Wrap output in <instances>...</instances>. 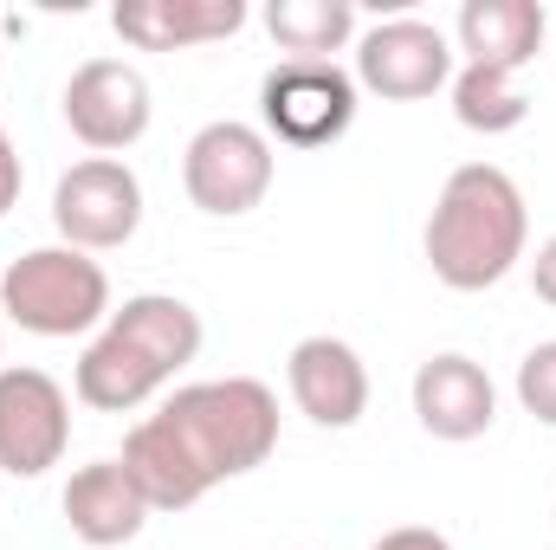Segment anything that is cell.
<instances>
[{"mask_svg":"<svg viewBox=\"0 0 556 550\" xmlns=\"http://www.w3.org/2000/svg\"><path fill=\"white\" fill-rule=\"evenodd\" d=\"M260 117L266 137L324 149L356 124V72H343L337 59H278L260 85Z\"/></svg>","mask_w":556,"mask_h":550,"instance_id":"obj_5","label":"cell"},{"mask_svg":"<svg viewBox=\"0 0 556 550\" xmlns=\"http://www.w3.org/2000/svg\"><path fill=\"white\" fill-rule=\"evenodd\" d=\"M20 182H26V168H20V149H13V137L0 130V221L20 208Z\"/></svg>","mask_w":556,"mask_h":550,"instance_id":"obj_20","label":"cell"},{"mask_svg":"<svg viewBox=\"0 0 556 550\" xmlns=\"http://www.w3.org/2000/svg\"><path fill=\"white\" fill-rule=\"evenodd\" d=\"M65 447H72V396L33 363H7L0 370V473L39 479L65 460Z\"/></svg>","mask_w":556,"mask_h":550,"instance_id":"obj_7","label":"cell"},{"mask_svg":"<svg viewBox=\"0 0 556 550\" xmlns=\"http://www.w3.org/2000/svg\"><path fill=\"white\" fill-rule=\"evenodd\" d=\"M266 26L291 59H330L356 39V7L350 0H273Z\"/></svg>","mask_w":556,"mask_h":550,"instance_id":"obj_17","label":"cell"},{"mask_svg":"<svg viewBox=\"0 0 556 550\" xmlns=\"http://www.w3.org/2000/svg\"><path fill=\"white\" fill-rule=\"evenodd\" d=\"M52 227L78 253H111L142 227V182L117 155H85L52 188Z\"/></svg>","mask_w":556,"mask_h":550,"instance_id":"obj_6","label":"cell"},{"mask_svg":"<svg viewBox=\"0 0 556 550\" xmlns=\"http://www.w3.org/2000/svg\"><path fill=\"white\" fill-rule=\"evenodd\" d=\"M65 124H72V137L85 142V149H98V155H117V149H130L142 142L149 130V78H142L130 59H85L72 78H65Z\"/></svg>","mask_w":556,"mask_h":550,"instance_id":"obj_9","label":"cell"},{"mask_svg":"<svg viewBox=\"0 0 556 550\" xmlns=\"http://www.w3.org/2000/svg\"><path fill=\"white\" fill-rule=\"evenodd\" d=\"M453 33H459L466 65H485V72H511L518 78L538 59L551 20H544L538 0H466Z\"/></svg>","mask_w":556,"mask_h":550,"instance_id":"obj_14","label":"cell"},{"mask_svg":"<svg viewBox=\"0 0 556 550\" xmlns=\"http://www.w3.org/2000/svg\"><path fill=\"white\" fill-rule=\"evenodd\" d=\"M162 383H168V376L142 357L137 343H124L117 330H98V337L85 343V357H78V376H72L78 402H85V409H98V414L142 409Z\"/></svg>","mask_w":556,"mask_h":550,"instance_id":"obj_16","label":"cell"},{"mask_svg":"<svg viewBox=\"0 0 556 550\" xmlns=\"http://www.w3.org/2000/svg\"><path fill=\"white\" fill-rule=\"evenodd\" d=\"M111 26L142 52H181V46L233 39L247 26V0H117Z\"/></svg>","mask_w":556,"mask_h":550,"instance_id":"obj_13","label":"cell"},{"mask_svg":"<svg viewBox=\"0 0 556 550\" xmlns=\"http://www.w3.org/2000/svg\"><path fill=\"white\" fill-rule=\"evenodd\" d=\"M285 383H291L298 414L317 421V427H330V434H343V427H356L369 414V370H363V357L343 337H304V343H291Z\"/></svg>","mask_w":556,"mask_h":550,"instance_id":"obj_10","label":"cell"},{"mask_svg":"<svg viewBox=\"0 0 556 550\" xmlns=\"http://www.w3.org/2000/svg\"><path fill=\"white\" fill-rule=\"evenodd\" d=\"M531 291H538L544 304H556V234L538 247V260H531Z\"/></svg>","mask_w":556,"mask_h":550,"instance_id":"obj_22","label":"cell"},{"mask_svg":"<svg viewBox=\"0 0 556 550\" xmlns=\"http://www.w3.org/2000/svg\"><path fill=\"white\" fill-rule=\"evenodd\" d=\"M278 447V396L253 376L188 383L124 434V473L137 479L149 512H188L220 479L266 466Z\"/></svg>","mask_w":556,"mask_h":550,"instance_id":"obj_1","label":"cell"},{"mask_svg":"<svg viewBox=\"0 0 556 550\" xmlns=\"http://www.w3.org/2000/svg\"><path fill=\"white\" fill-rule=\"evenodd\" d=\"M525 111H531V98L518 91L511 72H485V65L453 72V117H459L466 130H479V137H505V130L525 124Z\"/></svg>","mask_w":556,"mask_h":550,"instance_id":"obj_18","label":"cell"},{"mask_svg":"<svg viewBox=\"0 0 556 550\" xmlns=\"http://www.w3.org/2000/svg\"><path fill=\"white\" fill-rule=\"evenodd\" d=\"M415 421L433 434V440H479L492 421H498V389L492 376L446 350V357H427L415 370Z\"/></svg>","mask_w":556,"mask_h":550,"instance_id":"obj_11","label":"cell"},{"mask_svg":"<svg viewBox=\"0 0 556 550\" xmlns=\"http://www.w3.org/2000/svg\"><path fill=\"white\" fill-rule=\"evenodd\" d=\"M65 525H72V538L91 550H117L142 538V525H149V499L137 492V479L124 473V460H91V466H78L72 479H65Z\"/></svg>","mask_w":556,"mask_h":550,"instance_id":"obj_12","label":"cell"},{"mask_svg":"<svg viewBox=\"0 0 556 550\" xmlns=\"http://www.w3.org/2000/svg\"><path fill=\"white\" fill-rule=\"evenodd\" d=\"M453 85V46L433 20H382L356 39V91H376L389 104H415Z\"/></svg>","mask_w":556,"mask_h":550,"instance_id":"obj_8","label":"cell"},{"mask_svg":"<svg viewBox=\"0 0 556 550\" xmlns=\"http://www.w3.org/2000/svg\"><path fill=\"white\" fill-rule=\"evenodd\" d=\"M273 168H278V155H273V137L260 124L220 117V124L194 130L188 155H181V188H188V201L201 214L240 221V214H253L273 195Z\"/></svg>","mask_w":556,"mask_h":550,"instance_id":"obj_4","label":"cell"},{"mask_svg":"<svg viewBox=\"0 0 556 550\" xmlns=\"http://www.w3.org/2000/svg\"><path fill=\"white\" fill-rule=\"evenodd\" d=\"M104 330H117L124 343H137L162 376H175V370H188L201 357V311L188 298H175V291H137V298H124L104 317Z\"/></svg>","mask_w":556,"mask_h":550,"instance_id":"obj_15","label":"cell"},{"mask_svg":"<svg viewBox=\"0 0 556 550\" xmlns=\"http://www.w3.org/2000/svg\"><path fill=\"white\" fill-rule=\"evenodd\" d=\"M518 402H525V414H538L544 427H556V337L538 343L518 363Z\"/></svg>","mask_w":556,"mask_h":550,"instance_id":"obj_19","label":"cell"},{"mask_svg":"<svg viewBox=\"0 0 556 550\" xmlns=\"http://www.w3.org/2000/svg\"><path fill=\"white\" fill-rule=\"evenodd\" d=\"M376 550H453L433 525H395V532H382L376 538Z\"/></svg>","mask_w":556,"mask_h":550,"instance_id":"obj_21","label":"cell"},{"mask_svg":"<svg viewBox=\"0 0 556 550\" xmlns=\"http://www.w3.org/2000/svg\"><path fill=\"white\" fill-rule=\"evenodd\" d=\"M531 214L505 168L466 162L446 175L433 214H427V266L446 291H485L525 260Z\"/></svg>","mask_w":556,"mask_h":550,"instance_id":"obj_2","label":"cell"},{"mask_svg":"<svg viewBox=\"0 0 556 550\" xmlns=\"http://www.w3.org/2000/svg\"><path fill=\"white\" fill-rule=\"evenodd\" d=\"M0 311L33 337H85L111 317V278L78 247H33L0 273Z\"/></svg>","mask_w":556,"mask_h":550,"instance_id":"obj_3","label":"cell"}]
</instances>
